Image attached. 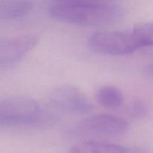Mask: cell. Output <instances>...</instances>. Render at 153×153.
I'll return each instance as SVG.
<instances>
[{"instance_id":"6da1fadb","label":"cell","mask_w":153,"mask_h":153,"mask_svg":"<svg viewBox=\"0 0 153 153\" xmlns=\"http://www.w3.org/2000/svg\"><path fill=\"white\" fill-rule=\"evenodd\" d=\"M120 3L109 1L70 0L54 2L49 16L66 23L82 26H103L119 22L126 13Z\"/></svg>"},{"instance_id":"7a4b0ae2","label":"cell","mask_w":153,"mask_h":153,"mask_svg":"<svg viewBox=\"0 0 153 153\" xmlns=\"http://www.w3.org/2000/svg\"><path fill=\"white\" fill-rule=\"evenodd\" d=\"M50 117L33 99L10 97L0 102V123L5 126H31L47 123Z\"/></svg>"},{"instance_id":"3957f363","label":"cell","mask_w":153,"mask_h":153,"mask_svg":"<svg viewBox=\"0 0 153 153\" xmlns=\"http://www.w3.org/2000/svg\"><path fill=\"white\" fill-rule=\"evenodd\" d=\"M88 45L94 52L111 55H126L140 48L131 30L94 33L89 38Z\"/></svg>"},{"instance_id":"277c9868","label":"cell","mask_w":153,"mask_h":153,"mask_svg":"<svg viewBox=\"0 0 153 153\" xmlns=\"http://www.w3.org/2000/svg\"><path fill=\"white\" fill-rule=\"evenodd\" d=\"M49 102L58 110L69 113L86 114L94 110V105L82 91L73 86H61L50 91Z\"/></svg>"},{"instance_id":"5b68a950","label":"cell","mask_w":153,"mask_h":153,"mask_svg":"<svg viewBox=\"0 0 153 153\" xmlns=\"http://www.w3.org/2000/svg\"><path fill=\"white\" fill-rule=\"evenodd\" d=\"M128 127V122L123 118L100 114L84 119L76 125V129L82 134L114 137L126 132Z\"/></svg>"},{"instance_id":"8992f818","label":"cell","mask_w":153,"mask_h":153,"mask_svg":"<svg viewBox=\"0 0 153 153\" xmlns=\"http://www.w3.org/2000/svg\"><path fill=\"white\" fill-rule=\"evenodd\" d=\"M35 35H25L5 39L0 43V66L8 68L17 64L37 43Z\"/></svg>"},{"instance_id":"52a82bcc","label":"cell","mask_w":153,"mask_h":153,"mask_svg":"<svg viewBox=\"0 0 153 153\" xmlns=\"http://www.w3.org/2000/svg\"><path fill=\"white\" fill-rule=\"evenodd\" d=\"M71 153H139L120 145L102 140L87 139L72 147Z\"/></svg>"},{"instance_id":"ba28073f","label":"cell","mask_w":153,"mask_h":153,"mask_svg":"<svg viewBox=\"0 0 153 153\" xmlns=\"http://www.w3.org/2000/svg\"><path fill=\"white\" fill-rule=\"evenodd\" d=\"M34 4L29 1H1L0 19L4 20L20 19L32 10Z\"/></svg>"},{"instance_id":"9c48e42d","label":"cell","mask_w":153,"mask_h":153,"mask_svg":"<svg viewBox=\"0 0 153 153\" xmlns=\"http://www.w3.org/2000/svg\"><path fill=\"white\" fill-rule=\"evenodd\" d=\"M97 103L107 108H117L120 107L124 101L122 91L111 85H105L97 89L95 94Z\"/></svg>"},{"instance_id":"30bf717a","label":"cell","mask_w":153,"mask_h":153,"mask_svg":"<svg viewBox=\"0 0 153 153\" xmlns=\"http://www.w3.org/2000/svg\"><path fill=\"white\" fill-rule=\"evenodd\" d=\"M139 47L153 46V22L137 24L131 30Z\"/></svg>"},{"instance_id":"8fae6325","label":"cell","mask_w":153,"mask_h":153,"mask_svg":"<svg viewBox=\"0 0 153 153\" xmlns=\"http://www.w3.org/2000/svg\"><path fill=\"white\" fill-rule=\"evenodd\" d=\"M128 111L130 116L136 119L143 118L149 112L147 103L141 100H136L131 102L128 107Z\"/></svg>"},{"instance_id":"7c38bea8","label":"cell","mask_w":153,"mask_h":153,"mask_svg":"<svg viewBox=\"0 0 153 153\" xmlns=\"http://www.w3.org/2000/svg\"><path fill=\"white\" fill-rule=\"evenodd\" d=\"M146 72L150 75H153V64L148 66L146 68Z\"/></svg>"}]
</instances>
